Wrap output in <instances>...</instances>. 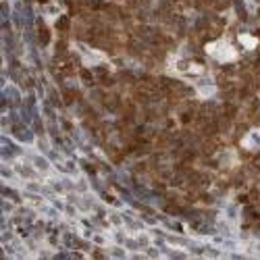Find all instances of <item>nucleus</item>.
<instances>
[{
	"label": "nucleus",
	"mask_w": 260,
	"mask_h": 260,
	"mask_svg": "<svg viewBox=\"0 0 260 260\" xmlns=\"http://www.w3.org/2000/svg\"><path fill=\"white\" fill-rule=\"evenodd\" d=\"M206 52L216 58V60H221V62H229V60H235L237 58V52L235 48L229 44L227 40H219V42H212V44L206 46Z\"/></svg>",
	"instance_id": "nucleus-1"
},
{
	"label": "nucleus",
	"mask_w": 260,
	"mask_h": 260,
	"mask_svg": "<svg viewBox=\"0 0 260 260\" xmlns=\"http://www.w3.org/2000/svg\"><path fill=\"white\" fill-rule=\"evenodd\" d=\"M242 146L248 150H254L260 146V129H252V132L242 140Z\"/></svg>",
	"instance_id": "nucleus-2"
},
{
	"label": "nucleus",
	"mask_w": 260,
	"mask_h": 260,
	"mask_svg": "<svg viewBox=\"0 0 260 260\" xmlns=\"http://www.w3.org/2000/svg\"><path fill=\"white\" fill-rule=\"evenodd\" d=\"M240 42H242L246 48H254V46H256V40H254L252 36H240Z\"/></svg>",
	"instance_id": "nucleus-3"
}]
</instances>
